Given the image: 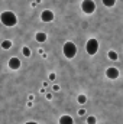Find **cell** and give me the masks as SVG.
I'll use <instances>...</instances> for the list:
<instances>
[{
  "label": "cell",
  "mask_w": 123,
  "mask_h": 124,
  "mask_svg": "<svg viewBox=\"0 0 123 124\" xmlns=\"http://www.w3.org/2000/svg\"><path fill=\"white\" fill-rule=\"evenodd\" d=\"M77 102H78V104H86V102H87V97H86L84 94H80V95L77 97Z\"/></svg>",
  "instance_id": "cell-12"
},
{
  "label": "cell",
  "mask_w": 123,
  "mask_h": 124,
  "mask_svg": "<svg viewBox=\"0 0 123 124\" xmlns=\"http://www.w3.org/2000/svg\"><path fill=\"white\" fill-rule=\"evenodd\" d=\"M86 51H87V54L88 55H96L97 54V51H98V40L97 39H88L87 40V43H86Z\"/></svg>",
  "instance_id": "cell-3"
},
{
  "label": "cell",
  "mask_w": 123,
  "mask_h": 124,
  "mask_svg": "<svg viewBox=\"0 0 123 124\" xmlns=\"http://www.w3.org/2000/svg\"><path fill=\"white\" fill-rule=\"evenodd\" d=\"M54 91H60V87L58 85H54Z\"/></svg>",
  "instance_id": "cell-18"
},
{
  "label": "cell",
  "mask_w": 123,
  "mask_h": 124,
  "mask_svg": "<svg viewBox=\"0 0 123 124\" xmlns=\"http://www.w3.org/2000/svg\"><path fill=\"white\" fill-rule=\"evenodd\" d=\"M46 33H44V32H38L36 35H35V39L38 40V42H45L46 40Z\"/></svg>",
  "instance_id": "cell-9"
},
{
  "label": "cell",
  "mask_w": 123,
  "mask_h": 124,
  "mask_svg": "<svg viewBox=\"0 0 123 124\" xmlns=\"http://www.w3.org/2000/svg\"><path fill=\"white\" fill-rule=\"evenodd\" d=\"M107 56H109L112 61H117V58H119V55H117V52H116V51H110V52L107 54Z\"/></svg>",
  "instance_id": "cell-11"
},
{
  "label": "cell",
  "mask_w": 123,
  "mask_h": 124,
  "mask_svg": "<svg viewBox=\"0 0 123 124\" xmlns=\"http://www.w3.org/2000/svg\"><path fill=\"white\" fill-rule=\"evenodd\" d=\"M41 20H42V22H46V23L52 22V20H54V13H52L51 10H44V12L41 13Z\"/></svg>",
  "instance_id": "cell-6"
},
{
  "label": "cell",
  "mask_w": 123,
  "mask_h": 124,
  "mask_svg": "<svg viewBox=\"0 0 123 124\" xmlns=\"http://www.w3.org/2000/svg\"><path fill=\"white\" fill-rule=\"evenodd\" d=\"M25 124H38V123H36V121H26Z\"/></svg>",
  "instance_id": "cell-19"
},
{
  "label": "cell",
  "mask_w": 123,
  "mask_h": 124,
  "mask_svg": "<svg viewBox=\"0 0 123 124\" xmlns=\"http://www.w3.org/2000/svg\"><path fill=\"white\" fill-rule=\"evenodd\" d=\"M103 4L106 7H113L116 4V0H103Z\"/></svg>",
  "instance_id": "cell-13"
},
{
  "label": "cell",
  "mask_w": 123,
  "mask_h": 124,
  "mask_svg": "<svg viewBox=\"0 0 123 124\" xmlns=\"http://www.w3.org/2000/svg\"><path fill=\"white\" fill-rule=\"evenodd\" d=\"M60 124H74V120H72V117H71V116L64 114V116L60 117Z\"/></svg>",
  "instance_id": "cell-8"
},
{
  "label": "cell",
  "mask_w": 123,
  "mask_h": 124,
  "mask_svg": "<svg viewBox=\"0 0 123 124\" xmlns=\"http://www.w3.org/2000/svg\"><path fill=\"white\" fill-rule=\"evenodd\" d=\"M55 78H57V75H55L54 72H52V74H49V79H51V81H54Z\"/></svg>",
  "instance_id": "cell-16"
},
{
  "label": "cell",
  "mask_w": 123,
  "mask_h": 124,
  "mask_svg": "<svg viewBox=\"0 0 123 124\" xmlns=\"http://www.w3.org/2000/svg\"><path fill=\"white\" fill-rule=\"evenodd\" d=\"M119 75H120V74H119V69L114 68V66H110V68L106 69V77H107L109 79H117Z\"/></svg>",
  "instance_id": "cell-5"
},
{
  "label": "cell",
  "mask_w": 123,
  "mask_h": 124,
  "mask_svg": "<svg viewBox=\"0 0 123 124\" xmlns=\"http://www.w3.org/2000/svg\"><path fill=\"white\" fill-rule=\"evenodd\" d=\"M62 52H64L65 58L72 59V58L77 55V45H75L74 42H65L64 46H62Z\"/></svg>",
  "instance_id": "cell-2"
},
{
  "label": "cell",
  "mask_w": 123,
  "mask_h": 124,
  "mask_svg": "<svg viewBox=\"0 0 123 124\" xmlns=\"http://www.w3.org/2000/svg\"><path fill=\"white\" fill-rule=\"evenodd\" d=\"M12 45H13L12 40H3V42H1V48H3L4 51H9V49L12 48Z\"/></svg>",
  "instance_id": "cell-10"
},
{
  "label": "cell",
  "mask_w": 123,
  "mask_h": 124,
  "mask_svg": "<svg viewBox=\"0 0 123 124\" xmlns=\"http://www.w3.org/2000/svg\"><path fill=\"white\" fill-rule=\"evenodd\" d=\"M81 9H83V12L86 15H91V13H94V10H96V4H94L93 0H83Z\"/></svg>",
  "instance_id": "cell-4"
},
{
  "label": "cell",
  "mask_w": 123,
  "mask_h": 124,
  "mask_svg": "<svg viewBox=\"0 0 123 124\" xmlns=\"http://www.w3.org/2000/svg\"><path fill=\"white\" fill-rule=\"evenodd\" d=\"M7 65H9V68L10 69H13V71H16V69H19L20 68V61H19V58H10L9 61H7Z\"/></svg>",
  "instance_id": "cell-7"
},
{
  "label": "cell",
  "mask_w": 123,
  "mask_h": 124,
  "mask_svg": "<svg viewBox=\"0 0 123 124\" xmlns=\"http://www.w3.org/2000/svg\"><path fill=\"white\" fill-rule=\"evenodd\" d=\"M78 114H80V116H84V114H86V110H83V108H81V110L78 111Z\"/></svg>",
  "instance_id": "cell-17"
},
{
  "label": "cell",
  "mask_w": 123,
  "mask_h": 124,
  "mask_svg": "<svg viewBox=\"0 0 123 124\" xmlns=\"http://www.w3.org/2000/svg\"><path fill=\"white\" fill-rule=\"evenodd\" d=\"M86 121H87V124H96V123H97V120H96V117H94V116L87 117V120H86Z\"/></svg>",
  "instance_id": "cell-15"
},
{
  "label": "cell",
  "mask_w": 123,
  "mask_h": 124,
  "mask_svg": "<svg viewBox=\"0 0 123 124\" xmlns=\"http://www.w3.org/2000/svg\"><path fill=\"white\" fill-rule=\"evenodd\" d=\"M22 54H23V56L29 58V56H31V49H29L28 46H23V48H22Z\"/></svg>",
  "instance_id": "cell-14"
},
{
  "label": "cell",
  "mask_w": 123,
  "mask_h": 124,
  "mask_svg": "<svg viewBox=\"0 0 123 124\" xmlns=\"http://www.w3.org/2000/svg\"><path fill=\"white\" fill-rule=\"evenodd\" d=\"M0 22H1L4 26L12 28V26H15V25L18 23V17H16V15H15L13 12H10V10H4V12L0 15Z\"/></svg>",
  "instance_id": "cell-1"
}]
</instances>
